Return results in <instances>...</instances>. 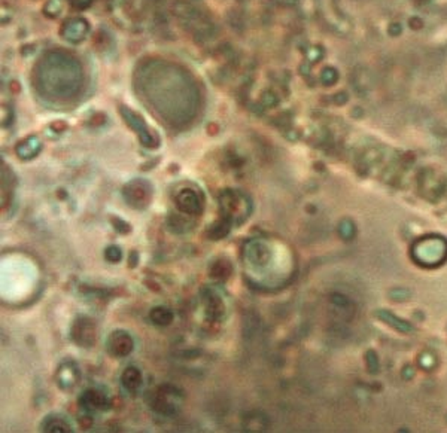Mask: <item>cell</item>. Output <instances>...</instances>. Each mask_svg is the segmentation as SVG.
<instances>
[{
	"label": "cell",
	"instance_id": "6da1fadb",
	"mask_svg": "<svg viewBox=\"0 0 447 433\" xmlns=\"http://www.w3.org/2000/svg\"><path fill=\"white\" fill-rule=\"evenodd\" d=\"M142 72V88L154 103L157 111L167 112L170 121V106L180 108L185 116L195 111V88L185 73L167 63H151Z\"/></svg>",
	"mask_w": 447,
	"mask_h": 433
},
{
	"label": "cell",
	"instance_id": "7a4b0ae2",
	"mask_svg": "<svg viewBox=\"0 0 447 433\" xmlns=\"http://www.w3.org/2000/svg\"><path fill=\"white\" fill-rule=\"evenodd\" d=\"M37 87L45 97L69 100L78 94L82 85L80 64L66 54L52 52L37 64Z\"/></svg>",
	"mask_w": 447,
	"mask_h": 433
},
{
	"label": "cell",
	"instance_id": "3957f363",
	"mask_svg": "<svg viewBox=\"0 0 447 433\" xmlns=\"http://www.w3.org/2000/svg\"><path fill=\"white\" fill-rule=\"evenodd\" d=\"M152 189L148 182L136 179L128 182L123 189V196L128 206L135 208H145L151 201Z\"/></svg>",
	"mask_w": 447,
	"mask_h": 433
},
{
	"label": "cell",
	"instance_id": "277c9868",
	"mask_svg": "<svg viewBox=\"0 0 447 433\" xmlns=\"http://www.w3.org/2000/svg\"><path fill=\"white\" fill-rule=\"evenodd\" d=\"M97 337L96 323L90 318H78L72 325V339L80 347H93Z\"/></svg>",
	"mask_w": 447,
	"mask_h": 433
},
{
	"label": "cell",
	"instance_id": "5b68a950",
	"mask_svg": "<svg viewBox=\"0 0 447 433\" xmlns=\"http://www.w3.org/2000/svg\"><path fill=\"white\" fill-rule=\"evenodd\" d=\"M178 393L179 391H176L173 386H161L160 389H157L151 401L152 410L161 415H173L176 413V403L173 398L179 396Z\"/></svg>",
	"mask_w": 447,
	"mask_h": 433
},
{
	"label": "cell",
	"instance_id": "8992f818",
	"mask_svg": "<svg viewBox=\"0 0 447 433\" xmlns=\"http://www.w3.org/2000/svg\"><path fill=\"white\" fill-rule=\"evenodd\" d=\"M175 204L180 213L187 216H199L203 213V200L194 189H182L175 196Z\"/></svg>",
	"mask_w": 447,
	"mask_h": 433
},
{
	"label": "cell",
	"instance_id": "52a82bcc",
	"mask_svg": "<svg viewBox=\"0 0 447 433\" xmlns=\"http://www.w3.org/2000/svg\"><path fill=\"white\" fill-rule=\"evenodd\" d=\"M133 338L124 331H115L108 338V351L115 358H125L133 351Z\"/></svg>",
	"mask_w": 447,
	"mask_h": 433
},
{
	"label": "cell",
	"instance_id": "ba28073f",
	"mask_svg": "<svg viewBox=\"0 0 447 433\" xmlns=\"http://www.w3.org/2000/svg\"><path fill=\"white\" fill-rule=\"evenodd\" d=\"M121 113H124L125 121L131 125V128H135V130L137 131L145 146H149V148L157 146V139L152 136V133L148 130L147 124H145V123L142 121V118H140L139 115H136V113H133V112H130V111H127V109L121 111Z\"/></svg>",
	"mask_w": 447,
	"mask_h": 433
},
{
	"label": "cell",
	"instance_id": "9c48e42d",
	"mask_svg": "<svg viewBox=\"0 0 447 433\" xmlns=\"http://www.w3.org/2000/svg\"><path fill=\"white\" fill-rule=\"evenodd\" d=\"M108 398L104 393L90 389L82 393V396L80 398V405L87 411H100L108 408Z\"/></svg>",
	"mask_w": 447,
	"mask_h": 433
},
{
	"label": "cell",
	"instance_id": "30bf717a",
	"mask_svg": "<svg viewBox=\"0 0 447 433\" xmlns=\"http://www.w3.org/2000/svg\"><path fill=\"white\" fill-rule=\"evenodd\" d=\"M204 308H206V318L212 322H219L223 318L226 313V306H223L222 299L215 292L209 291L204 298Z\"/></svg>",
	"mask_w": 447,
	"mask_h": 433
},
{
	"label": "cell",
	"instance_id": "8fae6325",
	"mask_svg": "<svg viewBox=\"0 0 447 433\" xmlns=\"http://www.w3.org/2000/svg\"><path fill=\"white\" fill-rule=\"evenodd\" d=\"M121 384L128 391H137L142 386V372L135 366H128L121 375Z\"/></svg>",
	"mask_w": 447,
	"mask_h": 433
},
{
	"label": "cell",
	"instance_id": "7c38bea8",
	"mask_svg": "<svg viewBox=\"0 0 447 433\" xmlns=\"http://www.w3.org/2000/svg\"><path fill=\"white\" fill-rule=\"evenodd\" d=\"M42 430L44 432H59V433H68L72 432L71 425L60 415H48L42 422Z\"/></svg>",
	"mask_w": 447,
	"mask_h": 433
},
{
	"label": "cell",
	"instance_id": "4fadbf2b",
	"mask_svg": "<svg viewBox=\"0 0 447 433\" xmlns=\"http://www.w3.org/2000/svg\"><path fill=\"white\" fill-rule=\"evenodd\" d=\"M57 379H59V384L61 389H68V387L76 384L78 372H76L75 366H72V365L61 366L60 371H59V375H57Z\"/></svg>",
	"mask_w": 447,
	"mask_h": 433
},
{
	"label": "cell",
	"instance_id": "5bb4252c",
	"mask_svg": "<svg viewBox=\"0 0 447 433\" xmlns=\"http://www.w3.org/2000/svg\"><path fill=\"white\" fill-rule=\"evenodd\" d=\"M149 318H151V320L155 325L167 326V325L172 323V320H173V313L170 311L169 308H166V307H155L149 313Z\"/></svg>",
	"mask_w": 447,
	"mask_h": 433
},
{
	"label": "cell",
	"instance_id": "9a60e30c",
	"mask_svg": "<svg viewBox=\"0 0 447 433\" xmlns=\"http://www.w3.org/2000/svg\"><path fill=\"white\" fill-rule=\"evenodd\" d=\"M230 225H231V222L230 220H227L226 218H222V219H219L216 224H214L212 227H210V230H209V237L212 239V240H221V239H223L226 237V235L230 232Z\"/></svg>",
	"mask_w": 447,
	"mask_h": 433
},
{
	"label": "cell",
	"instance_id": "2e32d148",
	"mask_svg": "<svg viewBox=\"0 0 447 433\" xmlns=\"http://www.w3.org/2000/svg\"><path fill=\"white\" fill-rule=\"evenodd\" d=\"M231 274V267L227 261H216L210 268V275L216 280H227Z\"/></svg>",
	"mask_w": 447,
	"mask_h": 433
},
{
	"label": "cell",
	"instance_id": "e0dca14e",
	"mask_svg": "<svg viewBox=\"0 0 447 433\" xmlns=\"http://www.w3.org/2000/svg\"><path fill=\"white\" fill-rule=\"evenodd\" d=\"M39 148H41V142H36L33 146L32 144H21V146L18 148V153L21 158H32Z\"/></svg>",
	"mask_w": 447,
	"mask_h": 433
},
{
	"label": "cell",
	"instance_id": "ac0fdd59",
	"mask_svg": "<svg viewBox=\"0 0 447 433\" xmlns=\"http://www.w3.org/2000/svg\"><path fill=\"white\" fill-rule=\"evenodd\" d=\"M104 258L116 264V262H120L123 259V251L118 246H111L106 249V252H104Z\"/></svg>",
	"mask_w": 447,
	"mask_h": 433
},
{
	"label": "cell",
	"instance_id": "d6986e66",
	"mask_svg": "<svg viewBox=\"0 0 447 433\" xmlns=\"http://www.w3.org/2000/svg\"><path fill=\"white\" fill-rule=\"evenodd\" d=\"M112 224L115 225V230L118 231V232H121V234H127V232H130V225L127 224V222H124V220H121V219H118V218H112Z\"/></svg>",
	"mask_w": 447,
	"mask_h": 433
}]
</instances>
